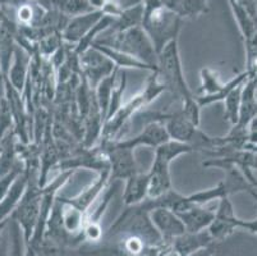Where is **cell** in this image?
I'll return each instance as SVG.
<instances>
[{"label": "cell", "mask_w": 257, "mask_h": 256, "mask_svg": "<svg viewBox=\"0 0 257 256\" xmlns=\"http://www.w3.org/2000/svg\"><path fill=\"white\" fill-rule=\"evenodd\" d=\"M141 27L153 42L156 54L173 40H178L183 20L161 0H142Z\"/></svg>", "instance_id": "obj_1"}, {"label": "cell", "mask_w": 257, "mask_h": 256, "mask_svg": "<svg viewBox=\"0 0 257 256\" xmlns=\"http://www.w3.org/2000/svg\"><path fill=\"white\" fill-rule=\"evenodd\" d=\"M165 91H167V89H165L164 83L161 82V79L159 78L158 70L150 72L142 90L137 93L136 95H133L128 102L123 103L113 116L105 121L100 141L119 140L121 131L127 126L128 122L133 118V116L137 114L142 108L155 102L156 99L161 94H164Z\"/></svg>", "instance_id": "obj_2"}, {"label": "cell", "mask_w": 257, "mask_h": 256, "mask_svg": "<svg viewBox=\"0 0 257 256\" xmlns=\"http://www.w3.org/2000/svg\"><path fill=\"white\" fill-rule=\"evenodd\" d=\"M93 44L127 53L145 64L158 69V54L141 26L121 32H110L104 37H99Z\"/></svg>", "instance_id": "obj_3"}, {"label": "cell", "mask_w": 257, "mask_h": 256, "mask_svg": "<svg viewBox=\"0 0 257 256\" xmlns=\"http://www.w3.org/2000/svg\"><path fill=\"white\" fill-rule=\"evenodd\" d=\"M158 74L168 93L181 102L192 99L195 93L187 83L182 67L178 40H173L158 54Z\"/></svg>", "instance_id": "obj_4"}, {"label": "cell", "mask_w": 257, "mask_h": 256, "mask_svg": "<svg viewBox=\"0 0 257 256\" xmlns=\"http://www.w3.org/2000/svg\"><path fill=\"white\" fill-rule=\"evenodd\" d=\"M26 170L29 173V185L17 208L9 218L20 224L23 236H25L26 245L29 247L35 229H36L37 222H39L43 187H40L39 185V168H26Z\"/></svg>", "instance_id": "obj_5"}, {"label": "cell", "mask_w": 257, "mask_h": 256, "mask_svg": "<svg viewBox=\"0 0 257 256\" xmlns=\"http://www.w3.org/2000/svg\"><path fill=\"white\" fill-rule=\"evenodd\" d=\"M249 73L244 70L243 73L233 77L228 82H223L220 74L216 69L210 67H204L200 70V88L195 93L197 103L200 107L214 104V103L223 102L225 96L228 95L235 86L246 82L249 78Z\"/></svg>", "instance_id": "obj_6"}, {"label": "cell", "mask_w": 257, "mask_h": 256, "mask_svg": "<svg viewBox=\"0 0 257 256\" xmlns=\"http://www.w3.org/2000/svg\"><path fill=\"white\" fill-rule=\"evenodd\" d=\"M100 146L106 154L110 166V181H125L139 172L135 150L120 146L116 141H101Z\"/></svg>", "instance_id": "obj_7"}, {"label": "cell", "mask_w": 257, "mask_h": 256, "mask_svg": "<svg viewBox=\"0 0 257 256\" xmlns=\"http://www.w3.org/2000/svg\"><path fill=\"white\" fill-rule=\"evenodd\" d=\"M77 56H78L81 76L86 79L92 90L96 88L100 81L110 76L116 68L107 56L95 48H90L85 53Z\"/></svg>", "instance_id": "obj_8"}, {"label": "cell", "mask_w": 257, "mask_h": 256, "mask_svg": "<svg viewBox=\"0 0 257 256\" xmlns=\"http://www.w3.org/2000/svg\"><path fill=\"white\" fill-rule=\"evenodd\" d=\"M246 227L247 220H242L237 217L233 203L229 196H226L219 200V205L215 210V218L207 231L211 234L215 242H220L229 236H232L235 229H246Z\"/></svg>", "instance_id": "obj_9"}, {"label": "cell", "mask_w": 257, "mask_h": 256, "mask_svg": "<svg viewBox=\"0 0 257 256\" xmlns=\"http://www.w3.org/2000/svg\"><path fill=\"white\" fill-rule=\"evenodd\" d=\"M170 138L168 136L167 130H165L164 123L161 121H151L150 123H147L146 126L142 128V131L140 133H137L136 136L130 138H120V140H116L120 146L128 147V149L135 150L136 147L140 146H149L156 149L160 145L168 142Z\"/></svg>", "instance_id": "obj_10"}, {"label": "cell", "mask_w": 257, "mask_h": 256, "mask_svg": "<svg viewBox=\"0 0 257 256\" xmlns=\"http://www.w3.org/2000/svg\"><path fill=\"white\" fill-rule=\"evenodd\" d=\"M149 217L164 243H170L175 237L181 236L186 232L178 214L170 209L155 208L149 211Z\"/></svg>", "instance_id": "obj_11"}, {"label": "cell", "mask_w": 257, "mask_h": 256, "mask_svg": "<svg viewBox=\"0 0 257 256\" xmlns=\"http://www.w3.org/2000/svg\"><path fill=\"white\" fill-rule=\"evenodd\" d=\"M109 182H110V168H105L101 172L97 173L96 180L91 182L88 186H86L79 194H77L73 197H63V199L87 214L92 208L93 203L99 199L102 191L106 189Z\"/></svg>", "instance_id": "obj_12"}, {"label": "cell", "mask_w": 257, "mask_h": 256, "mask_svg": "<svg viewBox=\"0 0 257 256\" xmlns=\"http://www.w3.org/2000/svg\"><path fill=\"white\" fill-rule=\"evenodd\" d=\"M102 17V11H91L71 17L62 31L63 41L67 45L74 46Z\"/></svg>", "instance_id": "obj_13"}, {"label": "cell", "mask_w": 257, "mask_h": 256, "mask_svg": "<svg viewBox=\"0 0 257 256\" xmlns=\"http://www.w3.org/2000/svg\"><path fill=\"white\" fill-rule=\"evenodd\" d=\"M31 58L32 56L25 49L21 48L20 45H16L6 78L12 84V88L16 89L21 94H23L27 81H29Z\"/></svg>", "instance_id": "obj_14"}, {"label": "cell", "mask_w": 257, "mask_h": 256, "mask_svg": "<svg viewBox=\"0 0 257 256\" xmlns=\"http://www.w3.org/2000/svg\"><path fill=\"white\" fill-rule=\"evenodd\" d=\"M177 214L183 223L186 232L196 233L209 228L215 218V210L206 208L205 205H191L188 209Z\"/></svg>", "instance_id": "obj_15"}, {"label": "cell", "mask_w": 257, "mask_h": 256, "mask_svg": "<svg viewBox=\"0 0 257 256\" xmlns=\"http://www.w3.org/2000/svg\"><path fill=\"white\" fill-rule=\"evenodd\" d=\"M27 185H29V173H27L25 168L20 173V176L16 178L9 191L3 197V200L0 201V223L8 222L9 217L15 211L18 203L22 199L23 194H25L26 189H27Z\"/></svg>", "instance_id": "obj_16"}, {"label": "cell", "mask_w": 257, "mask_h": 256, "mask_svg": "<svg viewBox=\"0 0 257 256\" xmlns=\"http://www.w3.org/2000/svg\"><path fill=\"white\" fill-rule=\"evenodd\" d=\"M149 194V172H137L124 181L123 201L125 206L141 204Z\"/></svg>", "instance_id": "obj_17"}, {"label": "cell", "mask_w": 257, "mask_h": 256, "mask_svg": "<svg viewBox=\"0 0 257 256\" xmlns=\"http://www.w3.org/2000/svg\"><path fill=\"white\" fill-rule=\"evenodd\" d=\"M257 116V94L254 88L253 81L251 78L247 79V82L243 86L242 91V103H240L239 119L234 128L239 130H248L251 122Z\"/></svg>", "instance_id": "obj_18"}, {"label": "cell", "mask_w": 257, "mask_h": 256, "mask_svg": "<svg viewBox=\"0 0 257 256\" xmlns=\"http://www.w3.org/2000/svg\"><path fill=\"white\" fill-rule=\"evenodd\" d=\"M178 252L182 256H188L189 253H192L193 251L200 250L202 247H206V246L212 245V243H216L214 241V238L211 237V234L209 233L207 229L201 232H196V233H191V232H184L181 236L175 237L172 242Z\"/></svg>", "instance_id": "obj_19"}, {"label": "cell", "mask_w": 257, "mask_h": 256, "mask_svg": "<svg viewBox=\"0 0 257 256\" xmlns=\"http://www.w3.org/2000/svg\"><path fill=\"white\" fill-rule=\"evenodd\" d=\"M91 48H95L97 50L101 51L105 56H107L111 62L114 63L116 68L119 69H127V68H131V69H139V70H145V72H156V68L150 67V65L145 64L141 60L136 59L135 56L130 55L127 53H123L120 50H116V49L113 48H107V46L99 45V44H92Z\"/></svg>", "instance_id": "obj_20"}, {"label": "cell", "mask_w": 257, "mask_h": 256, "mask_svg": "<svg viewBox=\"0 0 257 256\" xmlns=\"http://www.w3.org/2000/svg\"><path fill=\"white\" fill-rule=\"evenodd\" d=\"M17 136L15 130L9 131L0 141V176L6 175L18 163Z\"/></svg>", "instance_id": "obj_21"}, {"label": "cell", "mask_w": 257, "mask_h": 256, "mask_svg": "<svg viewBox=\"0 0 257 256\" xmlns=\"http://www.w3.org/2000/svg\"><path fill=\"white\" fill-rule=\"evenodd\" d=\"M142 14H144L142 3L127 7V8L121 11L119 17L115 18V22L113 23V26L109 30H110V32H121L132 27L141 26Z\"/></svg>", "instance_id": "obj_22"}, {"label": "cell", "mask_w": 257, "mask_h": 256, "mask_svg": "<svg viewBox=\"0 0 257 256\" xmlns=\"http://www.w3.org/2000/svg\"><path fill=\"white\" fill-rule=\"evenodd\" d=\"M114 22H115V18L111 17V16H105L104 14V17H102L96 25L93 26L90 31H88L82 39L77 42L76 45L74 46L71 45L73 53L76 54V55H79V54H82L85 53L86 50H88V49L92 46L93 42L99 39V35H101L102 32L107 31V30L113 26Z\"/></svg>", "instance_id": "obj_23"}, {"label": "cell", "mask_w": 257, "mask_h": 256, "mask_svg": "<svg viewBox=\"0 0 257 256\" xmlns=\"http://www.w3.org/2000/svg\"><path fill=\"white\" fill-rule=\"evenodd\" d=\"M172 9L183 21H193L209 12V0H178Z\"/></svg>", "instance_id": "obj_24"}, {"label": "cell", "mask_w": 257, "mask_h": 256, "mask_svg": "<svg viewBox=\"0 0 257 256\" xmlns=\"http://www.w3.org/2000/svg\"><path fill=\"white\" fill-rule=\"evenodd\" d=\"M8 229V252L7 256H27V245H26L25 236L21 229L20 224L12 218L7 222Z\"/></svg>", "instance_id": "obj_25"}, {"label": "cell", "mask_w": 257, "mask_h": 256, "mask_svg": "<svg viewBox=\"0 0 257 256\" xmlns=\"http://www.w3.org/2000/svg\"><path fill=\"white\" fill-rule=\"evenodd\" d=\"M246 82H243V83H239L238 86H235L223 100L224 119H225L226 122H229L232 126H235V124L238 123V119H239L240 103H242V91L243 86H244Z\"/></svg>", "instance_id": "obj_26"}, {"label": "cell", "mask_w": 257, "mask_h": 256, "mask_svg": "<svg viewBox=\"0 0 257 256\" xmlns=\"http://www.w3.org/2000/svg\"><path fill=\"white\" fill-rule=\"evenodd\" d=\"M116 68L110 76H107L102 81L99 82L96 88L93 89V94H95V99L99 105V109L101 112L102 118L106 121L107 113H109V107H110V99H111V91H113L114 79H115Z\"/></svg>", "instance_id": "obj_27"}, {"label": "cell", "mask_w": 257, "mask_h": 256, "mask_svg": "<svg viewBox=\"0 0 257 256\" xmlns=\"http://www.w3.org/2000/svg\"><path fill=\"white\" fill-rule=\"evenodd\" d=\"M53 7L69 18L93 11L87 0H53Z\"/></svg>", "instance_id": "obj_28"}, {"label": "cell", "mask_w": 257, "mask_h": 256, "mask_svg": "<svg viewBox=\"0 0 257 256\" xmlns=\"http://www.w3.org/2000/svg\"><path fill=\"white\" fill-rule=\"evenodd\" d=\"M23 169H25V164L18 160V163L12 168V170H9L6 175L0 176V201L3 200V197L6 196L7 192L9 191L11 186L15 182V180L20 176Z\"/></svg>", "instance_id": "obj_29"}, {"label": "cell", "mask_w": 257, "mask_h": 256, "mask_svg": "<svg viewBox=\"0 0 257 256\" xmlns=\"http://www.w3.org/2000/svg\"><path fill=\"white\" fill-rule=\"evenodd\" d=\"M155 256H182L178 252V250L172 245V243H164L158 250V252L155 253Z\"/></svg>", "instance_id": "obj_30"}, {"label": "cell", "mask_w": 257, "mask_h": 256, "mask_svg": "<svg viewBox=\"0 0 257 256\" xmlns=\"http://www.w3.org/2000/svg\"><path fill=\"white\" fill-rule=\"evenodd\" d=\"M215 252H216V246H215V243H212V245L206 246V247H202L200 248V250L193 251V252L189 253L188 256H214Z\"/></svg>", "instance_id": "obj_31"}, {"label": "cell", "mask_w": 257, "mask_h": 256, "mask_svg": "<svg viewBox=\"0 0 257 256\" xmlns=\"http://www.w3.org/2000/svg\"><path fill=\"white\" fill-rule=\"evenodd\" d=\"M87 3L93 11H102L105 4L107 3V0H87Z\"/></svg>", "instance_id": "obj_32"}, {"label": "cell", "mask_w": 257, "mask_h": 256, "mask_svg": "<svg viewBox=\"0 0 257 256\" xmlns=\"http://www.w3.org/2000/svg\"><path fill=\"white\" fill-rule=\"evenodd\" d=\"M6 74H4V72L0 68V98H4V95H6Z\"/></svg>", "instance_id": "obj_33"}, {"label": "cell", "mask_w": 257, "mask_h": 256, "mask_svg": "<svg viewBox=\"0 0 257 256\" xmlns=\"http://www.w3.org/2000/svg\"><path fill=\"white\" fill-rule=\"evenodd\" d=\"M161 2H163V3H164L165 6L169 7V8H172V7L174 6V4L177 3V2H178V0H161Z\"/></svg>", "instance_id": "obj_34"}, {"label": "cell", "mask_w": 257, "mask_h": 256, "mask_svg": "<svg viewBox=\"0 0 257 256\" xmlns=\"http://www.w3.org/2000/svg\"><path fill=\"white\" fill-rule=\"evenodd\" d=\"M6 227H7V222L6 223H0V237H2V232L6 229Z\"/></svg>", "instance_id": "obj_35"}, {"label": "cell", "mask_w": 257, "mask_h": 256, "mask_svg": "<svg viewBox=\"0 0 257 256\" xmlns=\"http://www.w3.org/2000/svg\"><path fill=\"white\" fill-rule=\"evenodd\" d=\"M114 256H128V255H125V253L121 252V251H118V252H116Z\"/></svg>", "instance_id": "obj_36"}, {"label": "cell", "mask_w": 257, "mask_h": 256, "mask_svg": "<svg viewBox=\"0 0 257 256\" xmlns=\"http://www.w3.org/2000/svg\"><path fill=\"white\" fill-rule=\"evenodd\" d=\"M2 100H3V98H0V108H2Z\"/></svg>", "instance_id": "obj_37"}]
</instances>
